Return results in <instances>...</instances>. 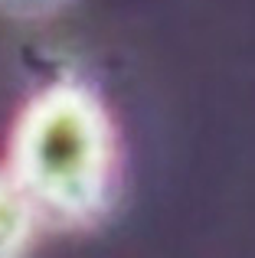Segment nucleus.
Here are the masks:
<instances>
[{
  "instance_id": "obj_1",
  "label": "nucleus",
  "mask_w": 255,
  "mask_h": 258,
  "mask_svg": "<svg viewBox=\"0 0 255 258\" xmlns=\"http://www.w3.org/2000/svg\"><path fill=\"white\" fill-rule=\"evenodd\" d=\"M7 170L43 226L102 219L118 186V134L105 101L76 79L43 85L13 121Z\"/></svg>"
},
{
  "instance_id": "obj_3",
  "label": "nucleus",
  "mask_w": 255,
  "mask_h": 258,
  "mask_svg": "<svg viewBox=\"0 0 255 258\" xmlns=\"http://www.w3.org/2000/svg\"><path fill=\"white\" fill-rule=\"evenodd\" d=\"M72 0H0V17L17 20V23H39V20L56 17Z\"/></svg>"
},
{
  "instance_id": "obj_2",
  "label": "nucleus",
  "mask_w": 255,
  "mask_h": 258,
  "mask_svg": "<svg viewBox=\"0 0 255 258\" xmlns=\"http://www.w3.org/2000/svg\"><path fill=\"white\" fill-rule=\"evenodd\" d=\"M43 219L17 186L7 167H0V258H26L36 245Z\"/></svg>"
}]
</instances>
